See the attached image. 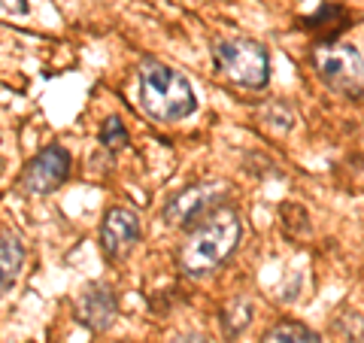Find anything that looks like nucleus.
Returning <instances> with one entry per match:
<instances>
[{"instance_id":"nucleus-1","label":"nucleus","mask_w":364,"mask_h":343,"mask_svg":"<svg viewBox=\"0 0 364 343\" xmlns=\"http://www.w3.org/2000/svg\"><path fill=\"white\" fill-rule=\"evenodd\" d=\"M243 237V225L237 219L234 210H215L207 219H200V225L188 234V240L179 249V268L188 277H210L215 273L228 258L237 253Z\"/></svg>"},{"instance_id":"nucleus-2","label":"nucleus","mask_w":364,"mask_h":343,"mask_svg":"<svg viewBox=\"0 0 364 343\" xmlns=\"http://www.w3.org/2000/svg\"><path fill=\"white\" fill-rule=\"evenodd\" d=\"M140 104L155 122H179L195 112L198 100L191 83L161 61L140 67Z\"/></svg>"},{"instance_id":"nucleus-3","label":"nucleus","mask_w":364,"mask_h":343,"mask_svg":"<svg viewBox=\"0 0 364 343\" xmlns=\"http://www.w3.org/2000/svg\"><path fill=\"white\" fill-rule=\"evenodd\" d=\"M215 67L225 79L243 88H264L270 79V55L261 43L249 37H231L215 43Z\"/></svg>"},{"instance_id":"nucleus-4","label":"nucleus","mask_w":364,"mask_h":343,"mask_svg":"<svg viewBox=\"0 0 364 343\" xmlns=\"http://www.w3.org/2000/svg\"><path fill=\"white\" fill-rule=\"evenodd\" d=\"M313 64L318 79L346 97L364 95V58L355 46H318L313 52Z\"/></svg>"},{"instance_id":"nucleus-5","label":"nucleus","mask_w":364,"mask_h":343,"mask_svg":"<svg viewBox=\"0 0 364 343\" xmlns=\"http://www.w3.org/2000/svg\"><path fill=\"white\" fill-rule=\"evenodd\" d=\"M228 194H231V186L222 182V179L188 186V189H182L179 194H173V198L167 201L164 219L173 228H188L191 222H200V219H207L210 213L222 210Z\"/></svg>"},{"instance_id":"nucleus-6","label":"nucleus","mask_w":364,"mask_h":343,"mask_svg":"<svg viewBox=\"0 0 364 343\" xmlns=\"http://www.w3.org/2000/svg\"><path fill=\"white\" fill-rule=\"evenodd\" d=\"M67 176H70V152L64 146L52 143L43 152H37V158L28 162L21 186H25L28 194H52L55 189L64 186Z\"/></svg>"},{"instance_id":"nucleus-7","label":"nucleus","mask_w":364,"mask_h":343,"mask_svg":"<svg viewBox=\"0 0 364 343\" xmlns=\"http://www.w3.org/2000/svg\"><path fill=\"white\" fill-rule=\"evenodd\" d=\"M140 240V216L128 207H109L100 222V246L107 258H124Z\"/></svg>"},{"instance_id":"nucleus-8","label":"nucleus","mask_w":364,"mask_h":343,"mask_svg":"<svg viewBox=\"0 0 364 343\" xmlns=\"http://www.w3.org/2000/svg\"><path fill=\"white\" fill-rule=\"evenodd\" d=\"M116 313H119V298L112 292V285L107 283H91L76 298V319L91 331H107L116 322Z\"/></svg>"},{"instance_id":"nucleus-9","label":"nucleus","mask_w":364,"mask_h":343,"mask_svg":"<svg viewBox=\"0 0 364 343\" xmlns=\"http://www.w3.org/2000/svg\"><path fill=\"white\" fill-rule=\"evenodd\" d=\"M21 265H25V246L16 234L4 231L0 234V298L16 285Z\"/></svg>"},{"instance_id":"nucleus-10","label":"nucleus","mask_w":364,"mask_h":343,"mask_svg":"<svg viewBox=\"0 0 364 343\" xmlns=\"http://www.w3.org/2000/svg\"><path fill=\"white\" fill-rule=\"evenodd\" d=\"M249 322H252V304H249L246 298H234L231 304L222 307V331H225V337H237Z\"/></svg>"},{"instance_id":"nucleus-11","label":"nucleus","mask_w":364,"mask_h":343,"mask_svg":"<svg viewBox=\"0 0 364 343\" xmlns=\"http://www.w3.org/2000/svg\"><path fill=\"white\" fill-rule=\"evenodd\" d=\"M261 343H318V337L316 331H310L301 322H279L261 337Z\"/></svg>"},{"instance_id":"nucleus-12","label":"nucleus","mask_w":364,"mask_h":343,"mask_svg":"<svg viewBox=\"0 0 364 343\" xmlns=\"http://www.w3.org/2000/svg\"><path fill=\"white\" fill-rule=\"evenodd\" d=\"M340 343H361L364 340V316L361 313H343L334 322Z\"/></svg>"},{"instance_id":"nucleus-13","label":"nucleus","mask_w":364,"mask_h":343,"mask_svg":"<svg viewBox=\"0 0 364 343\" xmlns=\"http://www.w3.org/2000/svg\"><path fill=\"white\" fill-rule=\"evenodd\" d=\"M100 146H107V149H124L128 146V128L122 125L119 116H109L104 122V128H100Z\"/></svg>"},{"instance_id":"nucleus-14","label":"nucleus","mask_w":364,"mask_h":343,"mask_svg":"<svg viewBox=\"0 0 364 343\" xmlns=\"http://www.w3.org/2000/svg\"><path fill=\"white\" fill-rule=\"evenodd\" d=\"M282 216V228L291 234V237H304L310 231V222H306V210L298 207V204H286V207L279 210Z\"/></svg>"},{"instance_id":"nucleus-15","label":"nucleus","mask_w":364,"mask_h":343,"mask_svg":"<svg viewBox=\"0 0 364 343\" xmlns=\"http://www.w3.org/2000/svg\"><path fill=\"white\" fill-rule=\"evenodd\" d=\"M261 119L267 122V128H270V131H279V134L291 131V125H294V116L289 112V107H282V104H270Z\"/></svg>"},{"instance_id":"nucleus-16","label":"nucleus","mask_w":364,"mask_h":343,"mask_svg":"<svg viewBox=\"0 0 364 343\" xmlns=\"http://www.w3.org/2000/svg\"><path fill=\"white\" fill-rule=\"evenodd\" d=\"M28 9H31L28 0H0V16L18 19V16H28Z\"/></svg>"},{"instance_id":"nucleus-17","label":"nucleus","mask_w":364,"mask_h":343,"mask_svg":"<svg viewBox=\"0 0 364 343\" xmlns=\"http://www.w3.org/2000/svg\"><path fill=\"white\" fill-rule=\"evenodd\" d=\"M170 343H210L207 337H200V334H182L176 340H170Z\"/></svg>"}]
</instances>
